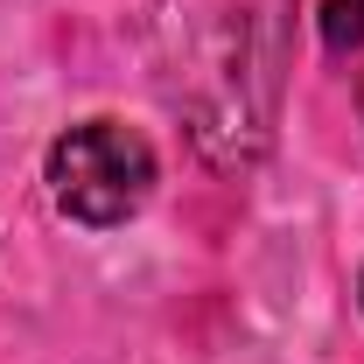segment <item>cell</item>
Returning a JSON list of instances; mask_svg holds the SVG:
<instances>
[{"mask_svg": "<svg viewBox=\"0 0 364 364\" xmlns=\"http://www.w3.org/2000/svg\"><path fill=\"white\" fill-rule=\"evenodd\" d=\"M43 176H49V196H56V210L70 225L112 231L154 196V147L127 119H85V127L49 140Z\"/></svg>", "mask_w": 364, "mask_h": 364, "instance_id": "6da1fadb", "label": "cell"}, {"mask_svg": "<svg viewBox=\"0 0 364 364\" xmlns=\"http://www.w3.org/2000/svg\"><path fill=\"white\" fill-rule=\"evenodd\" d=\"M358 301H364V273H358Z\"/></svg>", "mask_w": 364, "mask_h": 364, "instance_id": "3957f363", "label": "cell"}, {"mask_svg": "<svg viewBox=\"0 0 364 364\" xmlns=\"http://www.w3.org/2000/svg\"><path fill=\"white\" fill-rule=\"evenodd\" d=\"M364 43V0H329L322 7V49L329 56H350Z\"/></svg>", "mask_w": 364, "mask_h": 364, "instance_id": "7a4b0ae2", "label": "cell"}]
</instances>
